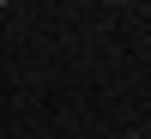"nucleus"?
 <instances>
[{"instance_id": "obj_1", "label": "nucleus", "mask_w": 151, "mask_h": 139, "mask_svg": "<svg viewBox=\"0 0 151 139\" xmlns=\"http://www.w3.org/2000/svg\"><path fill=\"white\" fill-rule=\"evenodd\" d=\"M0 6H6V0H0Z\"/></svg>"}]
</instances>
